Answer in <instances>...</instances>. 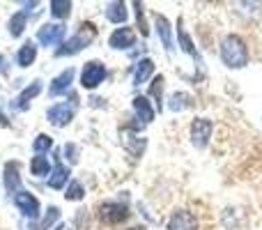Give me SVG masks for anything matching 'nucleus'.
Listing matches in <instances>:
<instances>
[{
    "label": "nucleus",
    "instance_id": "f257e3e1",
    "mask_svg": "<svg viewBox=\"0 0 262 230\" xmlns=\"http://www.w3.org/2000/svg\"><path fill=\"white\" fill-rule=\"evenodd\" d=\"M221 60L226 67L230 69H242L249 65V46L239 35H228L221 41Z\"/></svg>",
    "mask_w": 262,
    "mask_h": 230
},
{
    "label": "nucleus",
    "instance_id": "f03ea898",
    "mask_svg": "<svg viewBox=\"0 0 262 230\" xmlns=\"http://www.w3.org/2000/svg\"><path fill=\"white\" fill-rule=\"evenodd\" d=\"M97 37V28L92 23H81L78 32L74 37H69L64 44H60V49H55V55L58 58H64V55H76L78 51H83L92 39Z\"/></svg>",
    "mask_w": 262,
    "mask_h": 230
},
{
    "label": "nucleus",
    "instance_id": "7ed1b4c3",
    "mask_svg": "<svg viewBox=\"0 0 262 230\" xmlns=\"http://www.w3.org/2000/svg\"><path fill=\"white\" fill-rule=\"evenodd\" d=\"M99 219L108 226H118V223L127 221L129 219V210L124 203H118V200H108V203L99 205Z\"/></svg>",
    "mask_w": 262,
    "mask_h": 230
},
{
    "label": "nucleus",
    "instance_id": "20e7f679",
    "mask_svg": "<svg viewBox=\"0 0 262 230\" xmlns=\"http://www.w3.org/2000/svg\"><path fill=\"white\" fill-rule=\"evenodd\" d=\"M106 78V67L104 62L99 60H90V62L83 65V72H81V86L85 90H95L99 83H104Z\"/></svg>",
    "mask_w": 262,
    "mask_h": 230
},
{
    "label": "nucleus",
    "instance_id": "39448f33",
    "mask_svg": "<svg viewBox=\"0 0 262 230\" xmlns=\"http://www.w3.org/2000/svg\"><path fill=\"white\" fill-rule=\"evenodd\" d=\"M64 32L67 30H64L62 23H44V26L37 30V41L44 44L46 49H49V46H58V44H62Z\"/></svg>",
    "mask_w": 262,
    "mask_h": 230
},
{
    "label": "nucleus",
    "instance_id": "423d86ee",
    "mask_svg": "<svg viewBox=\"0 0 262 230\" xmlns=\"http://www.w3.org/2000/svg\"><path fill=\"white\" fill-rule=\"evenodd\" d=\"M209 138H212V120H207V117H195L193 122H191V140H193V145L198 150L207 148Z\"/></svg>",
    "mask_w": 262,
    "mask_h": 230
},
{
    "label": "nucleus",
    "instance_id": "0eeeda50",
    "mask_svg": "<svg viewBox=\"0 0 262 230\" xmlns=\"http://www.w3.org/2000/svg\"><path fill=\"white\" fill-rule=\"evenodd\" d=\"M74 113H76L74 104L60 101V104H53L49 111H46V117H49V122H51L53 127H67L69 122L74 120Z\"/></svg>",
    "mask_w": 262,
    "mask_h": 230
},
{
    "label": "nucleus",
    "instance_id": "6e6552de",
    "mask_svg": "<svg viewBox=\"0 0 262 230\" xmlns=\"http://www.w3.org/2000/svg\"><path fill=\"white\" fill-rule=\"evenodd\" d=\"M14 205H16L18 212H21L23 217H28L30 221H35V219L39 217V200H37L30 191H18V194H14Z\"/></svg>",
    "mask_w": 262,
    "mask_h": 230
},
{
    "label": "nucleus",
    "instance_id": "1a4fd4ad",
    "mask_svg": "<svg viewBox=\"0 0 262 230\" xmlns=\"http://www.w3.org/2000/svg\"><path fill=\"white\" fill-rule=\"evenodd\" d=\"M39 92H41V81H32L28 88H23L21 95L14 97L12 109H14V111H28V109H30V101L35 99Z\"/></svg>",
    "mask_w": 262,
    "mask_h": 230
},
{
    "label": "nucleus",
    "instance_id": "9d476101",
    "mask_svg": "<svg viewBox=\"0 0 262 230\" xmlns=\"http://www.w3.org/2000/svg\"><path fill=\"white\" fill-rule=\"evenodd\" d=\"M168 230H198V221L191 212L177 210V212H172L170 221H168Z\"/></svg>",
    "mask_w": 262,
    "mask_h": 230
},
{
    "label": "nucleus",
    "instance_id": "9b49d317",
    "mask_svg": "<svg viewBox=\"0 0 262 230\" xmlns=\"http://www.w3.org/2000/svg\"><path fill=\"white\" fill-rule=\"evenodd\" d=\"M74 67H67L62 74H58V76L51 81V86H49V95L51 97H58V95H64V92L72 88V83H74Z\"/></svg>",
    "mask_w": 262,
    "mask_h": 230
},
{
    "label": "nucleus",
    "instance_id": "f8f14e48",
    "mask_svg": "<svg viewBox=\"0 0 262 230\" xmlns=\"http://www.w3.org/2000/svg\"><path fill=\"white\" fill-rule=\"evenodd\" d=\"M134 44H136V32L131 30V28H118V30L108 37V46H111V49L122 51V49H131Z\"/></svg>",
    "mask_w": 262,
    "mask_h": 230
},
{
    "label": "nucleus",
    "instance_id": "ddd939ff",
    "mask_svg": "<svg viewBox=\"0 0 262 230\" xmlns=\"http://www.w3.org/2000/svg\"><path fill=\"white\" fill-rule=\"evenodd\" d=\"M154 21H157V32H159V37H161L163 49L172 51L175 49V41H172V28H170V23H168V18L163 16V14H157Z\"/></svg>",
    "mask_w": 262,
    "mask_h": 230
},
{
    "label": "nucleus",
    "instance_id": "4468645a",
    "mask_svg": "<svg viewBox=\"0 0 262 230\" xmlns=\"http://www.w3.org/2000/svg\"><path fill=\"white\" fill-rule=\"evenodd\" d=\"M69 180V168H64V163L60 159H55V166L49 175V186L51 189H62Z\"/></svg>",
    "mask_w": 262,
    "mask_h": 230
},
{
    "label": "nucleus",
    "instance_id": "2eb2a0df",
    "mask_svg": "<svg viewBox=\"0 0 262 230\" xmlns=\"http://www.w3.org/2000/svg\"><path fill=\"white\" fill-rule=\"evenodd\" d=\"M18 186H21V177H18V163L9 161L5 163V189L9 194H18Z\"/></svg>",
    "mask_w": 262,
    "mask_h": 230
},
{
    "label": "nucleus",
    "instance_id": "dca6fc26",
    "mask_svg": "<svg viewBox=\"0 0 262 230\" xmlns=\"http://www.w3.org/2000/svg\"><path fill=\"white\" fill-rule=\"evenodd\" d=\"M134 111H136V117L138 120H143V124H147V122L154 120V109L149 106V99L143 95L134 97Z\"/></svg>",
    "mask_w": 262,
    "mask_h": 230
},
{
    "label": "nucleus",
    "instance_id": "f3484780",
    "mask_svg": "<svg viewBox=\"0 0 262 230\" xmlns=\"http://www.w3.org/2000/svg\"><path fill=\"white\" fill-rule=\"evenodd\" d=\"M127 16H129V14H127V5H124V3H120V0H118V3H108V5H106V18H108L111 23H124V21H127Z\"/></svg>",
    "mask_w": 262,
    "mask_h": 230
},
{
    "label": "nucleus",
    "instance_id": "a211bd4d",
    "mask_svg": "<svg viewBox=\"0 0 262 230\" xmlns=\"http://www.w3.org/2000/svg\"><path fill=\"white\" fill-rule=\"evenodd\" d=\"M35 58H37V46L32 44V41H26L16 53V65L18 67H30V65L35 62Z\"/></svg>",
    "mask_w": 262,
    "mask_h": 230
},
{
    "label": "nucleus",
    "instance_id": "6ab92c4d",
    "mask_svg": "<svg viewBox=\"0 0 262 230\" xmlns=\"http://www.w3.org/2000/svg\"><path fill=\"white\" fill-rule=\"evenodd\" d=\"M177 37H180V46H182V51H184V53H189L198 65H203V62H200L198 51H195L193 41H191V37H189V32H186L184 28H182V21H180V26H177Z\"/></svg>",
    "mask_w": 262,
    "mask_h": 230
},
{
    "label": "nucleus",
    "instance_id": "aec40b11",
    "mask_svg": "<svg viewBox=\"0 0 262 230\" xmlns=\"http://www.w3.org/2000/svg\"><path fill=\"white\" fill-rule=\"evenodd\" d=\"M154 72V62L149 58H143L138 65H136V72H134V86H140L145 83Z\"/></svg>",
    "mask_w": 262,
    "mask_h": 230
},
{
    "label": "nucleus",
    "instance_id": "412c9836",
    "mask_svg": "<svg viewBox=\"0 0 262 230\" xmlns=\"http://www.w3.org/2000/svg\"><path fill=\"white\" fill-rule=\"evenodd\" d=\"M60 219V210L55 207V205H51L49 207V214H44V219H41V221H30V230H49L51 226H53L55 221H58Z\"/></svg>",
    "mask_w": 262,
    "mask_h": 230
},
{
    "label": "nucleus",
    "instance_id": "4be33fe9",
    "mask_svg": "<svg viewBox=\"0 0 262 230\" xmlns=\"http://www.w3.org/2000/svg\"><path fill=\"white\" fill-rule=\"evenodd\" d=\"M191 104H193V97H191L189 92H175V95L170 97V101H168V109L175 111V113H180V111L189 109Z\"/></svg>",
    "mask_w": 262,
    "mask_h": 230
},
{
    "label": "nucleus",
    "instance_id": "5701e85b",
    "mask_svg": "<svg viewBox=\"0 0 262 230\" xmlns=\"http://www.w3.org/2000/svg\"><path fill=\"white\" fill-rule=\"evenodd\" d=\"M49 171H51V166H49V159L44 157V154H37V157H32V161H30V173L35 177H49Z\"/></svg>",
    "mask_w": 262,
    "mask_h": 230
},
{
    "label": "nucleus",
    "instance_id": "b1692460",
    "mask_svg": "<svg viewBox=\"0 0 262 230\" xmlns=\"http://www.w3.org/2000/svg\"><path fill=\"white\" fill-rule=\"evenodd\" d=\"M26 23H28V14L26 12H16L12 18H9V35L21 37L23 30H26Z\"/></svg>",
    "mask_w": 262,
    "mask_h": 230
},
{
    "label": "nucleus",
    "instance_id": "393cba45",
    "mask_svg": "<svg viewBox=\"0 0 262 230\" xmlns=\"http://www.w3.org/2000/svg\"><path fill=\"white\" fill-rule=\"evenodd\" d=\"M49 7L55 18H67L69 12H72V3H67V0H51Z\"/></svg>",
    "mask_w": 262,
    "mask_h": 230
},
{
    "label": "nucleus",
    "instance_id": "a878e982",
    "mask_svg": "<svg viewBox=\"0 0 262 230\" xmlns=\"http://www.w3.org/2000/svg\"><path fill=\"white\" fill-rule=\"evenodd\" d=\"M51 148H53V138H51V136H46V134H39L35 140H32V150H35L37 154L49 152Z\"/></svg>",
    "mask_w": 262,
    "mask_h": 230
},
{
    "label": "nucleus",
    "instance_id": "bb28decb",
    "mask_svg": "<svg viewBox=\"0 0 262 230\" xmlns=\"http://www.w3.org/2000/svg\"><path fill=\"white\" fill-rule=\"evenodd\" d=\"M149 95L157 99L159 104V111H161V99H163V76H157L152 81V86H149Z\"/></svg>",
    "mask_w": 262,
    "mask_h": 230
},
{
    "label": "nucleus",
    "instance_id": "cd10ccee",
    "mask_svg": "<svg viewBox=\"0 0 262 230\" xmlns=\"http://www.w3.org/2000/svg\"><path fill=\"white\" fill-rule=\"evenodd\" d=\"M83 196H85V191H83L81 182H69V186H67V194H64V198H67V200H81Z\"/></svg>",
    "mask_w": 262,
    "mask_h": 230
},
{
    "label": "nucleus",
    "instance_id": "c85d7f7f",
    "mask_svg": "<svg viewBox=\"0 0 262 230\" xmlns=\"http://www.w3.org/2000/svg\"><path fill=\"white\" fill-rule=\"evenodd\" d=\"M134 7H136V18H138V26H140V35L147 37V35H149V28H147V21H145L143 5H140V3H134Z\"/></svg>",
    "mask_w": 262,
    "mask_h": 230
},
{
    "label": "nucleus",
    "instance_id": "c756f323",
    "mask_svg": "<svg viewBox=\"0 0 262 230\" xmlns=\"http://www.w3.org/2000/svg\"><path fill=\"white\" fill-rule=\"evenodd\" d=\"M64 154L69 157V161H72V163L78 161V148H76L74 143H67V145H64Z\"/></svg>",
    "mask_w": 262,
    "mask_h": 230
},
{
    "label": "nucleus",
    "instance_id": "7c9ffc66",
    "mask_svg": "<svg viewBox=\"0 0 262 230\" xmlns=\"http://www.w3.org/2000/svg\"><path fill=\"white\" fill-rule=\"evenodd\" d=\"M129 230H145L143 226H136V228H129Z\"/></svg>",
    "mask_w": 262,
    "mask_h": 230
},
{
    "label": "nucleus",
    "instance_id": "2f4dec72",
    "mask_svg": "<svg viewBox=\"0 0 262 230\" xmlns=\"http://www.w3.org/2000/svg\"><path fill=\"white\" fill-rule=\"evenodd\" d=\"M0 69H3V55H0Z\"/></svg>",
    "mask_w": 262,
    "mask_h": 230
}]
</instances>
